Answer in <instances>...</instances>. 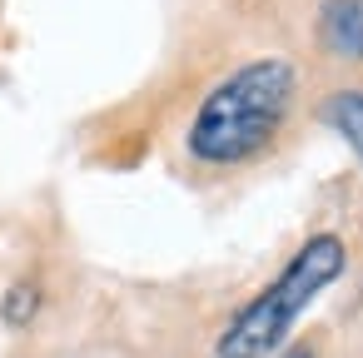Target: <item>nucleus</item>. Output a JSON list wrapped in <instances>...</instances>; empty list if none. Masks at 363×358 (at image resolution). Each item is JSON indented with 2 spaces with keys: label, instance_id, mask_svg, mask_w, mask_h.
I'll return each instance as SVG.
<instances>
[{
  "label": "nucleus",
  "instance_id": "obj_1",
  "mask_svg": "<svg viewBox=\"0 0 363 358\" xmlns=\"http://www.w3.org/2000/svg\"><path fill=\"white\" fill-rule=\"evenodd\" d=\"M294 95H298V70L284 55H254L199 100L184 130V150L209 169L249 164L279 140Z\"/></svg>",
  "mask_w": 363,
  "mask_h": 358
},
{
  "label": "nucleus",
  "instance_id": "obj_5",
  "mask_svg": "<svg viewBox=\"0 0 363 358\" xmlns=\"http://www.w3.org/2000/svg\"><path fill=\"white\" fill-rule=\"evenodd\" d=\"M35 313H40V289L35 284H11L6 303H0V318H6L11 328H26Z\"/></svg>",
  "mask_w": 363,
  "mask_h": 358
},
{
  "label": "nucleus",
  "instance_id": "obj_6",
  "mask_svg": "<svg viewBox=\"0 0 363 358\" xmlns=\"http://www.w3.org/2000/svg\"><path fill=\"white\" fill-rule=\"evenodd\" d=\"M279 358H318L308 343H289V348H279Z\"/></svg>",
  "mask_w": 363,
  "mask_h": 358
},
{
  "label": "nucleus",
  "instance_id": "obj_3",
  "mask_svg": "<svg viewBox=\"0 0 363 358\" xmlns=\"http://www.w3.org/2000/svg\"><path fill=\"white\" fill-rule=\"evenodd\" d=\"M318 45L338 60L363 65V0H323L318 6Z\"/></svg>",
  "mask_w": 363,
  "mask_h": 358
},
{
  "label": "nucleus",
  "instance_id": "obj_2",
  "mask_svg": "<svg viewBox=\"0 0 363 358\" xmlns=\"http://www.w3.org/2000/svg\"><path fill=\"white\" fill-rule=\"evenodd\" d=\"M348 269V244L338 234H308L294 259L279 269L274 284H264L214 338V358H269L289 343L294 323L313 308V298L338 284Z\"/></svg>",
  "mask_w": 363,
  "mask_h": 358
},
{
  "label": "nucleus",
  "instance_id": "obj_4",
  "mask_svg": "<svg viewBox=\"0 0 363 358\" xmlns=\"http://www.w3.org/2000/svg\"><path fill=\"white\" fill-rule=\"evenodd\" d=\"M318 120L353 150V160L363 164V90H333L323 105H318Z\"/></svg>",
  "mask_w": 363,
  "mask_h": 358
}]
</instances>
